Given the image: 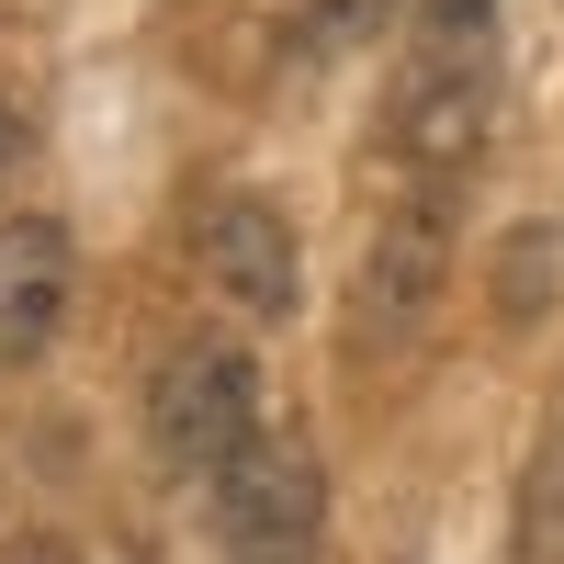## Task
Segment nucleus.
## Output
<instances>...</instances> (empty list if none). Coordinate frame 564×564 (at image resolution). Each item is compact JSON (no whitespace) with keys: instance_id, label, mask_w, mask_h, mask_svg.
<instances>
[{"instance_id":"nucleus-2","label":"nucleus","mask_w":564,"mask_h":564,"mask_svg":"<svg viewBox=\"0 0 564 564\" xmlns=\"http://www.w3.org/2000/svg\"><path fill=\"white\" fill-rule=\"evenodd\" d=\"M486 135H497V57L486 45H417L406 79H395V113H384L395 170L417 193H452L486 159Z\"/></svg>"},{"instance_id":"nucleus-7","label":"nucleus","mask_w":564,"mask_h":564,"mask_svg":"<svg viewBox=\"0 0 564 564\" xmlns=\"http://www.w3.org/2000/svg\"><path fill=\"white\" fill-rule=\"evenodd\" d=\"M508 553H520V564H564V417L542 430V452L520 463V508H508Z\"/></svg>"},{"instance_id":"nucleus-8","label":"nucleus","mask_w":564,"mask_h":564,"mask_svg":"<svg viewBox=\"0 0 564 564\" xmlns=\"http://www.w3.org/2000/svg\"><path fill=\"white\" fill-rule=\"evenodd\" d=\"M384 23H395V0H294V57H305V68L361 57Z\"/></svg>"},{"instance_id":"nucleus-4","label":"nucleus","mask_w":564,"mask_h":564,"mask_svg":"<svg viewBox=\"0 0 564 564\" xmlns=\"http://www.w3.org/2000/svg\"><path fill=\"white\" fill-rule=\"evenodd\" d=\"M193 260H204V282L238 316H294V294H305L294 226H282V204H260V193H215L193 215Z\"/></svg>"},{"instance_id":"nucleus-9","label":"nucleus","mask_w":564,"mask_h":564,"mask_svg":"<svg viewBox=\"0 0 564 564\" xmlns=\"http://www.w3.org/2000/svg\"><path fill=\"white\" fill-rule=\"evenodd\" d=\"M542 294H553V226H520V238H508V260H497V305L531 316Z\"/></svg>"},{"instance_id":"nucleus-10","label":"nucleus","mask_w":564,"mask_h":564,"mask_svg":"<svg viewBox=\"0 0 564 564\" xmlns=\"http://www.w3.org/2000/svg\"><path fill=\"white\" fill-rule=\"evenodd\" d=\"M497 0H417V45H486Z\"/></svg>"},{"instance_id":"nucleus-6","label":"nucleus","mask_w":564,"mask_h":564,"mask_svg":"<svg viewBox=\"0 0 564 564\" xmlns=\"http://www.w3.org/2000/svg\"><path fill=\"white\" fill-rule=\"evenodd\" d=\"M68 294H79L68 226H57V215H12V226H0V372H23V361L57 350Z\"/></svg>"},{"instance_id":"nucleus-1","label":"nucleus","mask_w":564,"mask_h":564,"mask_svg":"<svg viewBox=\"0 0 564 564\" xmlns=\"http://www.w3.org/2000/svg\"><path fill=\"white\" fill-rule=\"evenodd\" d=\"M215 542L226 564H305L327 542V463L305 430H260L215 463Z\"/></svg>"},{"instance_id":"nucleus-3","label":"nucleus","mask_w":564,"mask_h":564,"mask_svg":"<svg viewBox=\"0 0 564 564\" xmlns=\"http://www.w3.org/2000/svg\"><path fill=\"white\" fill-rule=\"evenodd\" d=\"M260 430V350L249 339H181L148 384V463L159 475H215Z\"/></svg>"},{"instance_id":"nucleus-5","label":"nucleus","mask_w":564,"mask_h":564,"mask_svg":"<svg viewBox=\"0 0 564 564\" xmlns=\"http://www.w3.org/2000/svg\"><path fill=\"white\" fill-rule=\"evenodd\" d=\"M441 282H452V215H441V193H406L361 249V327L372 339H406L441 305Z\"/></svg>"},{"instance_id":"nucleus-11","label":"nucleus","mask_w":564,"mask_h":564,"mask_svg":"<svg viewBox=\"0 0 564 564\" xmlns=\"http://www.w3.org/2000/svg\"><path fill=\"white\" fill-rule=\"evenodd\" d=\"M23 159H34V124H23V102H12V90H0V193L23 181Z\"/></svg>"}]
</instances>
